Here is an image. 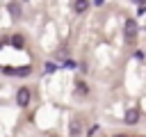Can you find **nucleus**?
<instances>
[{"label": "nucleus", "instance_id": "f257e3e1", "mask_svg": "<svg viewBox=\"0 0 146 137\" xmlns=\"http://www.w3.org/2000/svg\"><path fill=\"white\" fill-rule=\"evenodd\" d=\"M16 100H18V105H21V107H25V105L30 103V89H25V87H23V89H18Z\"/></svg>", "mask_w": 146, "mask_h": 137}, {"label": "nucleus", "instance_id": "f03ea898", "mask_svg": "<svg viewBox=\"0 0 146 137\" xmlns=\"http://www.w3.org/2000/svg\"><path fill=\"white\" fill-rule=\"evenodd\" d=\"M7 9H9L11 18H18V16H21V5H18V2H9V5H7Z\"/></svg>", "mask_w": 146, "mask_h": 137}, {"label": "nucleus", "instance_id": "7ed1b4c3", "mask_svg": "<svg viewBox=\"0 0 146 137\" xmlns=\"http://www.w3.org/2000/svg\"><path fill=\"white\" fill-rule=\"evenodd\" d=\"M137 121H139V112H137V110H128V114H125V123L132 126V123H137Z\"/></svg>", "mask_w": 146, "mask_h": 137}, {"label": "nucleus", "instance_id": "20e7f679", "mask_svg": "<svg viewBox=\"0 0 146 137\" xmlns=\"http://www.w3.org/2000/svg\"><path fill=\"white\" fill-rule=\"evenodd\" d=\"M87 7H89V0H75V2H73V9H75L78 14H82Z\"/></svg>", "mask_w": 146, "mask_h": 137}, {"label": "nucleus", "instance_id": "39448f33", "mask_svg": "<svg viewBox=\"0 0 146 137\" xmlns=\"http://www.w3.org/2000/svg\"><path fill=\"white\" fill-rule=\"evenodd\" d=\"M9 41H11V46H14V48H23V46H25V39H23L21 34H14Z\"/></svg>", "mask_w": 146, "mask_h": 137}, {"label": "nucleus", "instance_id": "423d86ee", "mask_svg": "<svg viewBox=\"0 0 146 137\" xmlns=\"http://www.w3.org/2000/svg\"><path fill=\"white\" fill-rule=\"evenodd\" d=\"M135 30H137V23H135V21H128V23H125V34H130V37H132V34H135Z\"/></svg>", "mask_w": 146, "mask_h": 137}, {"label": "nucleus", "instance_id": "0eeeda50", "mask_svg": "<svg viewBox=\"0 0 146 137\" xmlns=\"http://www.w3.org/2000/svg\"><path fill=\"white\" fill-rule=\"evenodd\" d=\"M71 135H73V137H78V135H80V123H78V121H73V123H71Z\"/></svg>", "mask_w": 146, "mask_h": 137}, {"label": "nucleus", "instance_id": "6e6552de", "mask_svg": "<svg viewBox=\"0 0 146 137\" xmlns=\"http://www.w3.org/2000/svg\"><path fill=\"white\" fill-rule=\"evenodd\" d=\"M132 2H137V5H144V0H132Z\"/></svg>", "mask_w": 146, "mask_h": 137}, {"label": "nucleus", "instance_id": "1a4fd4ad", "mask_svg": "<svg viewBox=\"0 0 146 137\" xmlns=\"http://www.w3.org/2000/svg\"><path fill=\"white\" fill-rule=\"evenodd\" d=\"M114 137H125V135H114Z\"/></svg>", "mask_w": 146, "mask_h": 137}]
</instances>
